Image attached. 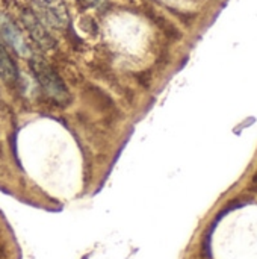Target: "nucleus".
<instances>
[{
  "instance_id": "nucleus-1",
  "label": "nucleus",
  "mask_w": 257,
  "mask_h": 259,
  "mask_svg": "<svg viewBox=\"0 0 257 259\" xmlns=\"http://www.w3.org/2000/svg\"><path fill=\"white\" fill-rule=\"evenodd\" d=\"M30 68L35 74V79L39 82L42 90L48 97H52L58 103H67L70 99L67 85L58 74V71L41 56L30 58Z\"/></svg>"
},
{
  "instance_id": "nucleus-2",
  "label": "nucleus",
  "mask_w": 257,
  "mask_h": 259,
  "mask_svg": "<svg viewBox=\"0 0 257 259\" xmlns=\"http://www.w3.org/2000/svg\"><path fill=\"white\" fill-rule=\"evenodd\" d=\"M0 36L5 39V42H8L18 55H29V46L24 39V36L21 35L20 29L5 15L0 14Z\"/></svg>"
},
{
  "instance_id": "nucleus-3",
  "label": "nucleus",
  "mask_w": 257,
  "mask_h": 259,
  "mask_svg": "<svg viewBox=\"0 0 257 259\" xmlns=\"http://www.w3.org/2000/svg\"><path fill=\"white\" fill-rule=\"evenodd\" d=\"M41 17L55 27H65L68 24V14L64 2L61 0H41L38 2Z\"/></svg>"
},
{
  "instance_id": "nucleus-4",
  "label": "nucleus",
  "mask_w": 257,
  "mask_h": 259,
  "mask_svg": "<svg viewBox=\"0 0 257 259\" xmlns=\"http://www.w3.org/2000/svg\"><path fill=\"white\" fill-rule=\"evenodd\" d=\"M23 23H24L27 32L30 33V36L42 49H53L56 46V41L53 39V36L45 30V27L42 26V23L39 21V18L33 12L24 11V14H23Z\"/></svg>"
},
{
  "instance_id": "nucleus-5",
  "label": "nucleus",
  "mask_w": 257,
  "mask_h": 259,
  "mask_svg": "<svg viewBox=\"0 0 257 259\" xmlns=\"http://www.w3.org/2000/svg\"><path fill=\"white\" fill-rule=\"evenodd\" d=\"M0 77L5 82H15L18 77L17 67L2 44H0Z\"/></svg>"
},
{
  "instance_id": "nucleus-6",
  "label": "nucleus",
  "mask_w": 257,
  "mask_h": 259,
  "mask_svg": "<svg viewBox=\"0 0 257 259\" xmlns=\"http://www.w3.org/2000/svg\"><path fill=\"white\" fill-rule=\"evenodd\" d=\"M83 8H91L97 11H105L108 8V0H79Z\"/></svg>"
}]
</instances>
